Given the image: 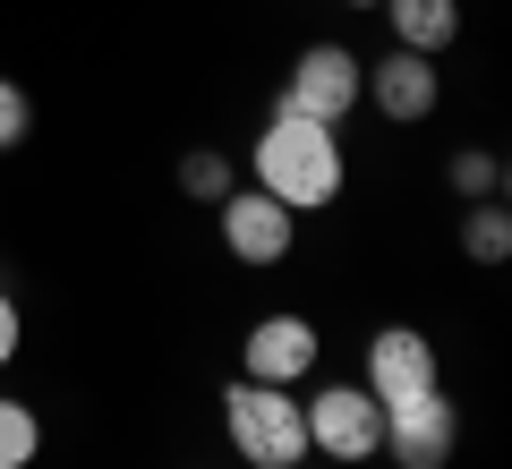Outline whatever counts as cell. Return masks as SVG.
<instances>
[{"label":"cell","instance_id":"cell-1","mask_svg":"<svg viewBox=\"0 0 512 469\" xmlns=\"http://www.w3.org/2000/svg\"><path fill=\"white\" fill-rule=\"evenodd\" d=\"M256 188H265L274 205H291V214L333 205V197H342V137H333L325 120H291V111H274L265 137H256Z\"/></svg>","mask_w":512,"mask_h":469},{"label":"cell","instance_id":"cell-2","mask_svg":"<svg viewBox=\"0 0 512 469\" xmlns=\"http://www.w3.org/2000/svg\"><path fill=\"white\" fill-rule=\"evenodd\" d=\"M222 427H231V452L256 461V469L308 461V401H291V384L231 376V393H222Z\"/></svg>","mask_w":512,"mask_h":469},{"label":"cell","instance_id":"cell-3","mask_svg":"<svg viewBox=\"0 0 512 469\" xmlns=\"http://www.w3.org/2000/svg\"><path fill=\"white\" fill-rule=\"evenodd\" d=\"M274 111H291V120H325V128H342L350 111H359V60H350L342 43H308V52L291 60V86L274 94Z\"/></svg>","mask_w":512,"mask_h":469},{"label":"cell","instance_id":"cell-4","mask_svg":"<svg viewBox=\"0 0 512 469\" xmlns=\"http://www.w3.org/2000/svg\"><path fill=\"white\" fill-rule=\"evenodd\" d=\"M308 452H325V461H376L384 452V401L367 384H325L308 401Z\"/></svg>","mask_w":512,"mask_h":469},{"label":"cell","instance_id":"cell-5","mask_svg":"<svg viewBox=\"0 0 512 469\" xmlns=\"http://www.w3.org/2000/svg\"><path fill=\"white\" fill-rule=\"evenodd\" d=\"M453 444H461V410L444 401V384H427V393H410V401L384 410V452L402 469H444Z\"/></svg>","mask_w":512,"mask_h":469},{"label":"cell","instance_id":"cell-6","mask_svg":"<svg viewBox=\"0 0 512 469\" xmlns=\"http://www.w3.org/2000/svg\"><path fill=\"white\" fill-rule=\"evenodd\" d=\"M291 239H299V214L274 205L265 188H231V197H222V248H231L239 265H282Z\"/></svg>","mask_w":512,"mask_h":469},{"label":"cell","instance_id":"cell-7","mask_svg":"<svg viewBox=\"0 0 512 469\" xmlns=\"http://www.w3.org/2000/svg\"><path fill=\"white\" fill-rule=\"evenodd\" d=\"M359 384L384 401V410L410 401V393H427V384H436V342H427L419 325H384L376 342H367V376Z\"/></svg>","mask_w":512,"mask_h":469},{"label":"cell","instance_id":"cell-8","mask_svg":"<svg viewBox=\"0 0 512 469\" xmlns=\"http://www.w3.org/2000/svg\"><path fill=\"white\" fill-rule=\"evenodd\" d=\"M436 94H444V86H436V60H427V52H402V43H393L376 69H359V103H376L384 120H427Z\"/></svg>","mask_w":512,"mask_h":469},{"label":"cell","instance_id":"cell-9","mask_svg":"<svg viewBox=\"0 0 512 469\" xmlns=\"http://www.w3.org/2000/svg\"><path fill=\"white\" fill-rule=\"evenodd\" d=\"M316 367V325L308 316H256L248 325V376L256 384H299Z\"/></svg>","mask_w":512,"mask_h":469},{"label":"cell","instance_id":"cell-10","mask_svg":"<svg viewBox=\"0 0 512 469\" xmlns=\"http://www.w3.org/2000/svg\"><path fill=\"white\" fill-rule=\"evenodd\" d=\"M384 18H393V43H402V52L436 60L444 43L461 35V0H384Z\"/></svg>","mask_w":512,"mask_h":469},{"label":"cell","instance_id":"cell-11","mask_svg":"<svg viewBox=\"0 0 512 469\" xmlns=\"http://www.w3.org/2000/svg\"><path fill=\"white\" fill-rule=\"evenodd\" d=\"M461 256H470V265H504V256H512V205L504 197L461 214Z\"/></svg>","mask_w":512,"mask_h":469},{"label":"cell","instance_id":"cell-12","mask_svg":"<svg viewBox=\"0 0 512 469\" xmlns=\"http://www.w3.org/2000/svg\"><path fill=\"white\" fill-rule=\"evenodd\" d=\"M444 180H453V197H470V205H495V197H504V163H495L487 145L453 154V163H444Z\"/></svg>","mask_w":512,"mask_h":469},{"label":"cell","instance_id":"cell-13","mask_svg":"<svg viewBox=\"0 0 512 469\" xmlns=\"http://www.w3.org/2000/svg\"><path fill=\"white\" fill-rule=\"evenodd\" d=\"M180 197H197V205H222V197H231V154H214V145L180 154Z\"/></svg>","mask_w":512,"mask_h":469},{"label":"cell","instance_id":"cell-14","mask_svg":"<svg viewBox=\"0 0 512 469\" xmlns=\"http://www.w3.org/2000/svg\"><path fill=\"white\" fill-rule=\"evenodd\" d=\"M35 452H43L35 410H26V401H0V469H26Z\"/></svg>","mask_w":512,"mask_h":469},{"label":"cell","instance_id":"cell-15","mask_svg":"<svg viewBox=\"0 0 512 469\" xmlns=\"http://www.w3.org/2000/svg\"><path fill=\"white\" fill-rule=\"evenodd\" d=\"M26 128H35V103H26L18 77H0V154H9V145H26Z\"/></svg>","mask_w":512,"mask_h":469},{"label":"cell","instance_id":"cell-16","mask_svg":"<svg viewBox=\"0 0 512 469\" xmlns=\"http://www.w3.org/2000/svg\"><path fill=\"white\" fill-rule=\"evenodd\" d=\"M18 359V299H9V290H0V367Z\"/></svg>","mask_w":512,"mask_h":469},{"label":"cell","instance_id":"cell-17","mask_svg":"<svg viewBox=\"0 0 512 469\" xmlns=\"http://www.w3.org/2000/svg\"><path fill=\"white\" fill-rule=\"evenodd\" d=\"M342 9H384V0H342Z\"/></svg>","mask_w":512,"mask_h":469},{"label":"cell","instance_id":"cell-18","mask_svg":"<svg viewBox=\"0 0 512 469\" xmlns=\"http://www.w3.org/2000/svg\"><path fill=\"white\" fill-rule=\"evenodd\" d=\"M291 469H308V461H291Z\"/></svg>","mask_w":512,"mask_h":469}]
</instances>
